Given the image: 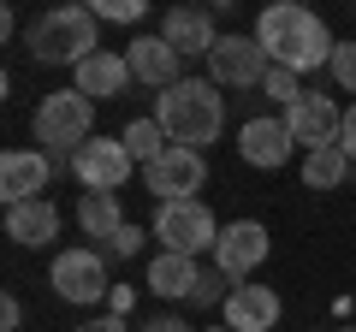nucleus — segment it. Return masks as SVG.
Listing matches in <instances>:
<instances>
[{"label":"nucleus","instance_id":"nucleus-4","mask_svg":"<svg viewBox=\"0 0 356 332\" xmlns=\"http://www.w3.org/2000/svg\"><path fill=\"white\" fill-rule=\"evenodd\" d=\"M95 137V101L77 90H54L36 101V142L48 154H77Z\"/></svg>","mask_w":356,"mask_h":332},{"label":"nucleus","instance_id":"nucleus-21","mask_svg":"<svg viewBox=\"0 0 356 332\" xmlns=\"http://www.w3.org/2000/svg\"><path fill=\"white\" fill-rule=\"evenodd\" d=\"M350 154L339 149V142H332V149H315V154H303V184L309 190H339L344 179H350Z\"/></svg>","mask_w":356,"mask_h":332},{"label":"nucleus","instance_id":"nucleus-5","mask_svg":"<svg viewBox=\"0 0 356 332\" xmlns=\"http://www.w3.org/2000/svg\"><path fill=\"white\" fill-rule=\"evenodd\" d=\"M149 231L161 238V249H172V256H202V249L220 243V219L208 214L202 196H196V202H161Z\"/></svg>","mask_w":356,"mask_h":332},{"label":"nucleus","instance_id":"nucleus-33","mask_svg":"<svg viewBox=\"0 0 356 332\" xmlns=\"http://www.w3.org/2000/svg\"><path fill=\"white\" fill-rule=\"evenodd\" d=\"M208 332H232V326H208Z\"/></svg>","mask_w":356,"mask_h":332},{"label":"nucleus","instance_id":"nucleus-17","mask_svg":"<svg viewBox=\"0 0 356 332\" xmlns=\"http://www.w3.org/2000/svg\"><path fill=\"white\" fill-rule=\"evenodd\" d=\"M6 238H13V243H24V249H48V243L60 238V208H54L48 196L6 208Z\"/></svg>","mask_w":356,"mask_h":332},{"label":"nucleus","instance_id":"nucleus-13","mask_svg":"<svg viewBox=\"0 0 356 332\" xmlns=\"http://www.w3.org/2000/svg\"><path fill=\"white\" fill-rule=\"evenodd\" d=\"M48 179H54L48 149H6L0 154V196H6V208L36 202V196L48 190Z\"/></svg>","mask_w":356,"mask_h":332},{"label":"nucleus","instance_id":"nucleus-32","mask_svg":"<svg viewBox=\"0 0 356 332\" xmlns=\"http://www.w3.org/2000/svg\"><path fill=\"white\" fill-rule=\"evenodd\" d=\"M18 320H24V308H18V297H0V326L18 332Z\"/></svg>","mask_w":356,"mask_h":332},{"label":"nucleus","instance_id":"nucleus-31","mask_svg":"<svg viewBox=\"0 0 356 332\" xmlns=\"http://www.w3.org/2000/svg\"><path fill=\"white\" fill-rule=\"evenodd\" d=\"M137 332H191V326H184L178 315H154V320H143Z\"/></svg>","mask_w":356,"mask_h":332},{"label":"nucleus","instance_id":"nucleus-8","mask_svg":"<svg viewBox=\"0 0 356 332\" xmlns=\"http://www.w3.org/2000/svg\"><path fill=\"white\" fill-rule=\"evenodd\" d=\"M267 53L255 36H220L214 53H208V77H214L220 90H261V77H267Z\"/></svg>","mask_w":356,"mask_h":332},{"label":"nucleus","instance_id":"nucleus-9","mask_svg":"<svg viewBox=\"0 0 356 332\" xmlns=\"http://www.w3.org/2000/svg\"><path fill=\"white\" fill-rule=\"evenodd\" d=\"M131 166L137 160H131V149L119 137H89L83 149L72 154V179L83 184V190H113L119 196V184L131 179Z\"/></svg>","mask_w":356,"mask_h":332},{"label":"nucleus","instance_id":"nucleus-18","mask_svg":"<svg viewBox=\"0 0 356 332\" xmlns=\"http://www.w3.org/2000/svg\"><path fill=\"white\" fill-rule=\"evenodd\" d=\"M125 60H131V77L154 83V90H172V83H184V77H178V53H172V42H166V36H137Z\"/></svg>","mask_w":356,"mask_h":332},{"label":"nucleus","instance_id":"nucleus-19","mask_svg":"<svg viewBox=\"0 0 356 332\" xmlns=\"http://www.w3.org/2000/svg\"><path fill=\"white\" fill-rule=\"evenodd\" d=\"M196 279H202L196 256H172V249H161V256L149 261V291H154V297H166V303H191Z\"/></svg>","mask_w":356,"mask_h":332},{"label":"nucleus","instance_id":"nucleus-16","mask_svg":"<svg viewBox=\"0 0 356 332\" xmlns=\"http://www.w3.org/2000/svg\"><path fill=\"white\" fill-rule=\"evenodd\" d=\"M161 36L172 42L178 60H191V53H202V60H208V53H214V42H220V36H214V18L196 13V6H172V13L161 18Z\"/></svg>","mask_w":356,"mask_h":332},{"label":"nucleus","instance_id":"nucleus-26","mask_svg":"<svg viewBox=\"0 0 356 332\" xmlns=\"http://www.w3.org/2000/svg\"><path fill=\"white\" fill-rule=\"evenodd\" d=\"M332 83H339L344 95H356V42H339V48H332Z\"/></svg>","mask_w":356,"mask_h":332},{"label":"nucleus","instance_id":"nucleus-7","mask_svg":"<svg viewBox=\"0 0 356 332\" xmlns=\"http://www.w3.org/2000/svg\"><path fill=\"white\" fill-rule=\"evenodd\" d=\"M208 184V160L196 149H166L154 166H143V190L154 196V202H196V190Z\"/></svg>","mask_w":356,"mask_h":332},{"label":"nucleus","instance_id":"nucleus-25","mask_svg":"<svg viewBox=\"0 0 356 332\" xmlns=\"http://www.w3.org/2000/svg\"><path fill=\"white\" fill-rule=\"evenodd\" d=\"M226 273L220 267H202V279H196V291H191V308H214V303H226Z\"/></svg>","mask_w":356,"mask_h":332},{"label":"nucleus","instance_id":"nucleus-27","mask_svg":"<svg viewBox=\"0 0 356 332\" xmlns=\"http://www.w3.org/2000/svg\"><path fill=\"white\" fill-rule=\"evenodd\" d=\"M149 13L143 0H95V18H113V24H137Z\"/></svg>","mask_w":356,"mask_h":332},{"label":"nucleus","instance_id":"nucleus-28","mask_svg":"<svg viewBox=\"0 0 356 332\" xmlns=\"http://www.w3.org/2000/svg\"><path fill=\"white\" fill-rule=\"evenodd\" d=\"M131 303H137V291H131V285H113V291H107V315L125 320V315H131Z\"/></svg>","mask_w":356,"mask_h":332},{"label":"nucleus","instance_id":"nucleus-30","mask_svg":"<svg viewBox=\"0 0 356 332\" xmlns=\"http://www.w3.org/2000/svg\"><path fill=\"white\" fill-rule=\"evenodd\" d=\"M77 332H131V326H125V320H119V315H95V320H83V326H77Z\"/></svg>","mask_w":356,"mask_h":332},{"label":"nucleus","instance_id":"nucleus-10","mask_svg":"<svg viewBox=\"0 0 356 332\" xmlns=\"http://www.w3.org/2000/svg\"><path fill=\"white\" fill-rule=\"evenodd\" d=\"M267 249H273V238H267L261 219H232V226L220 231V243H214V267L226 273L232 285H243L267 261Z\"/></svg>","mask_w":356,"mask_h":332},{"label":"nucleus","instance_id":"nucleus-20","mask_svg":"<svg viewBox=\"0 0 356 332\" xmlns=\"http://www.w3.org/2000/svg\"><path fill=\"white\" fill-rule=\"evenodd\" d=\"M77 226H83L89 249H102V243L113 238L119 226H125V214H119V196H113V190H89L83 202H77Z\"/></svg>","mask_w":356,"mask_h":332},{"label":"nucleus","instance_id":"nucleus-24","mask_svg":"<svg viewBox=\"0 0 356 332\" xmlns=\"http://www.w3.org/2000/svg\"><path fill=\"white\" fill-rule=\"evenodd\" d=\"M149 238H154V231H143L137 219H125V226H119L113 238L102 243V256H119V261H131V256H143V243H149Z\"/></svg>","mask_w":356,"mask_h":332},{"label":"nucleus","instance_id":"nucleus-22","mask_svg":"<svg viewBox=\"0 0 356 332\" xmlns=\"http://www.w3.org/2000/svg\"><path fill=\"white\" fill-rule=\"evenodd\" d=\"M119 142L131 149V160H137V166H154V160H161L166 149H172V137L161 131V119H131V125H125V137H119Z\"/></svg>","mask_w":356,"mask_h":332},{"label":"nucleus","instance_id":"nucleus-11","mask_svg":"<svg viewBox=\"0 0 356 332\" xmlns=\"http://www.w3.org/2000/svg\"><path fill=\"white\" fill-rule=\"evenodd\" d=\"M238 154H243L250 166H261V172H280V166L297 154V137H291V125H285V113L250 119V125L238 131Z\"/></svg>","mask_w":356,"mask_h":332},{"label":"nucleus","instance_id":"nucleus-34","mask_svg":"<svg viewBox=\"0 0 356 332\" xmlns=\"http://www.w3.org/2000/svg\"><path fill=\"white\" fill-rule=\"evenodd\" d=\"M339 332H356V326H339Z\"/></svg>","mask_w":356,"mask_h":332},{"label":"nucleus","instance_id":"nucleus-23","mask_svg":"<svg viewBox=\"0 0 356 332\" xmlns=\"http://www.w3.org/2000/svg\"><path fill=\"white\" fill-rule=\"evenodd\" d=\"M261 95L280 113H291L297 101H303V83H297V72H285V65H267V77H261Z\"/></svg>","mask_w":356,"mask_h":332},{"label":"nucleus","instance_id":"nucleus-6","mask_svg":"<svg viewBox=\"0 0 356 332\" xmlns=\"http://www.w3.org/2000/svg\"><path fill=\"white\" fill-rule=\"evenodd\" d=\"M48 285L65 297V303H102L107 291H113V279H107V261H102V249H60L54 256V267H48Z\"/></svg>","mask_w":356,"mask_h":332},{"label":"nucleus","instance_id":"nucleus-3","mask_svg":"<svg viewBox=\"0 0 356 332\" xmlns=\"http://www.w3.org/2000/svg\"><path fill=\"white\" fill-rule=\"evenodd\" d=\"M30 53L42 65H72L77 72L89 53H102V42H95V6H54V13H42L30 24Z\"/></svg>","mask_w":356,"mask_h":332},{"label":"nucleus","instance_id":"nucleus-2","mask_svg":"<svg viewBox=\"0 0 356 332\" xmlns=\"http://www.w3.org/2000/svg\"><path fill=\"white\" fill-rule=\"evenodd\" d=\"M154 119L178 149L202 154V142H220V131H226V95L214 77H184V83L154 95Z\"/></svg>","mask_w":356,"mask_h":332},{"label":"nucleus","instance_id":"nucleus-15","mask_svg":"<svg viewBox=\"0 0 356 332\" xmlns=\"http://www.w3.org/2000/svg\"><path fill=\"white\" fill-rule=\"evenodd\" d=\"M72 77H77V83H72L77 95H89V101H113V95H125V83H131V60L113 53V48H102V53H89Z\"/></svg>","mask_w":356,"mask_h":332},{"label":"nucleus","instance_id":"nucleus-1","mask_svg":"<svg viewBox=\"0 0 356 332\" xmlns=\"http://www.w3.org/2000/svg\"><path fill=\"white\" fill-rule=\"evenodd\" d=\"M255 42H261V53L273 65H285V72H315L321 60L332 65V30L321 24L309 6H297V0H280V6H267L261 18H255Z\"/></svg>","mask_w":356,"mask_h":332},{"label":"nucleus","instance_id":"nucleus-29","mask_svg":"<svg viewBox=\"0 0 356 332\" xmlns=\"http://www.w3.org/2000/svg\"><path fill=\"white\" fill-rule=\"evenodd\" d=\"M339 149L356 160V107H344V125H339Z\"/></svg>","mask_w":356,"mask_h":332},{"label":"nucleus","instance_id":"nucleus-14","mask_svg":"<svg viewBox=\"0 0 356 332\" xmlns=\"http://www.w3.org/2000/svg\"><path fill=\"white\" fill-rule=\"evenodd\" d=\"M226 326L232 332H273L280 326V291L273 285H232Z\"/></svg>","mask_w":356,"mask_h":332},{"label":"nucleus","instance_id":"nucleus-12","mask_svg":"<svg viewBox=\"0 0 356 332\" xmlns=\"http://www.w3.org/2000/svg\"><path fill=\"white\" fill-rule=\"evenodd\" d=\"M285 125H291V137H297V149L303 154H315V149H332L339 142V125H344V113H339V101L332 95H321V90H303V101L285 113Z\"/></svg>","mask_w":356,"mask_h":332}]
</instances>
